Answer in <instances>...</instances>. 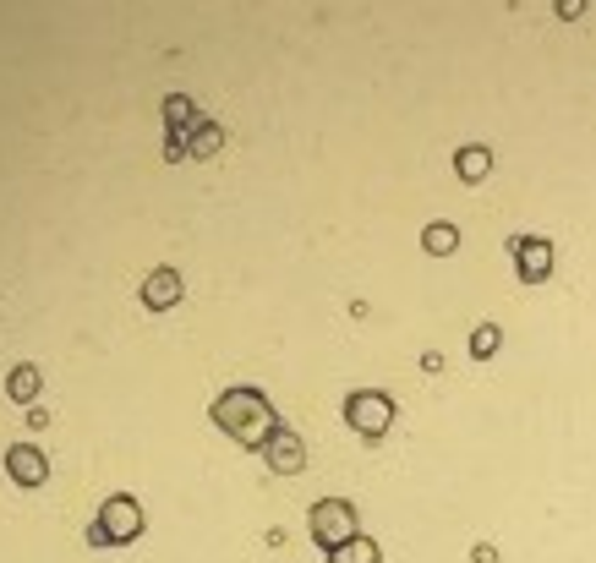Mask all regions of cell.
Instances as JSON below:
<instances>
[{
	"mask_svg": "<svg viewBox=\"0 0 596 563\" xmlns=\"http://www.w3.org/2000/svg\"><path fill=\"white\" fill-rule=\"evenodd\" d=\"M208 416H214V427L225 432V438H236L241 449H263L268 432L279 427V416H274V405H268V394L252 389V383H230V389H219Z\"/></svg>",
	"mask_w": 596,
	"mask_h": 563,
	"instance_id": "obj_1",
	"label": "cell"
},
{
	"mask_svg": "<svg viewBox=\"0 0 596 563\" xmlns=\"http://www.w3.org/2000/svg\"><path fill=\"white\" fill-rule=\"evenodd\" d=\"M143 536V503L132 492H115L99 503V520L88 525V547H126Z\"/></svg>",
	"mask_w": 596,
	"mask_h": 563,
	"instance_id": "obj_2",
	"label": "cell"
},
{
	"mask_svg": "<svg viewBox=\"0 0 596 563\" xmlns=\"http://www.w3.org/2000/svg\"><path fill=\"white\" fill-rule=\"evenodd\" d=\"M307 531L323 553H340L350 536H361V520H356V503L350 498H318L307 514Z\"/></svg>",
	"mask_w": 596,
	"mask_h": 563,
	"instance_id": "obj_3",
	"label": "cell"
},
{
	"mask_svg": "<svg viewBox=\"0 0 596 563\" xmlns=\"http://www.w3.org/2000/svg\"><path fill=\"white\" fill-rule=\"evenodd\" d=\"M394 416H400V410H394V400H389L383 389H350V394H345V421H350V427H356L367 443H378L383 432L394 427Z\"/></svg>",
	"mask_w": 596,
	"mask_h": 563,
	"instance_id": "obj_4",
	"label": "cell"
},
{
	"mask_svg": "<svg viewBox=\"0 0 596 563\" xmlns=\"http://www.w3.org/2000/svg\"><path fill=\"white\" fill-rule=\"evenodd\" d=\"M509 257H514V274H520L525 285L553 279V263H558V252H553V241H547V236H514Z\"/></svg>",
	"mask_w": 596,
	"mask_h": 563,
	"instance_id": "obj_5",
	"label": "cell"
},
{
	"mask_svg": "<svg viewBox=\"0 0 596 563\" xmlns=\"http://www.w3.org/2000/svg\"><path fill=\"white\" fill-rule=\"evenodd\" d=\"M257 454H263V465H268V471H279V476L307 471V443H301V432H296V427H285V421H279V427L268 432V443H263Z\"/></svg>",
	"mask_w": 596,
	"mask_h": 563,
	"instance_id": "obj_6",
	"label": "cell"
},
{
	"mask_svg": "<svg viewBox=\"0 0 596 563\" xmlns=\"http://www.w3.org/2000/svg\"><path fill=\"white\" fill-rule=\"evenodd\" d=\"M6 471H11V482H17V487H44V482H50V460H44L39 443H11V449H6Z\"/></svg>",
	"mask_w": 596,
	"mask_h": 563,
	"instance_id": "obj_7",
	"label": "cell"
},
{
	"mask_svg": "<svg viewBox=\"0 0 596 563\" xmlns=\"http://www.w3.org/2000/svg\"><path fill=\"white\" fill-rule=\"evenodd\" d=\"M181 296H186V279L175 274V268H154V274L143 279V307H148V312L181 307Z\"/></svg>",
	"mask_w": 596,
	"mask_h": 563,
	"instance_id": "obj_8",
	"label": "cell"
},
{
	"mask_svg": "<svg viewBox=\"0 0 596 563\" xmlns=\"http://www.w3.org/2000/svg\"><path fill=\"white\" fill-rule=\"evenodd\" d=\"M219 148H225V132H219L208 115H197L192 132H186V159H214Z\"/></svg>",
	"mask_w": 596,
	"mask_h": 563,
	"instance_id": "obj_9",
	"label": "cell"
},
{
	"mask_svg": "<svg viewBox=\"0 0 596 563\" xmlns=\"http://www.w3.org/2000/svg\"><path fill=\"white\" fill-rule=\"evenodd\" d=\"M487 170H493V154H487L482 143H465L460 154H454V175H460L465 186H476V181H487Z\"/></svg>",
	"mask_w": 596,
	"mask_h": 563,
	"instance_id": "obj_10",
	"label": "cell"
},
{
	"mask_svg": "<svg viewBox=\"0 0 596 563\" xmlns=\"http://www.w3.org/2000/svg\"><path fill=\"white\" fill-rule=\"evenodd\" d=\"M6 394L17 405L33 410V400H39V367H33V361H17V367H11V378H6Z\"/></svg>",
	"mask_w": 596,
	"mask_h": 563,
	"instance_id": "obj_11",
	"label": "cell"
},
{
	"mask_svg": "<svg viewBox=\"0 0 596 563\" xmlns=\"http://www.w3.org/2000/svg\"><path fill=\"white\" fill-rule=\"evenodd\" d=\"M422 252H432V257H449V252H460V230H454L449 219H432V225L422 230Z\"/></svg>",
	"mask_w": 596,
	"mask_h": 563,
	"instance_id": "obj_12",
	"label": "cell"
},
{
	"mask_svg": "<svg viewBox=\"0 0 596 563\" xmlns=\"http://www.w3.org/2000/svg\"><path fill=\"white\" fill-rule=\"evenodd\" d=\"M383 558V547H378V536H350V542L340 547V553H329V563H378Z\"/></svg>",
	"mask_w": 596,
	"mask_h": 563,
	"instance_id": "obj_13",
	"label": "cell"
},
{
	"mask_svg": "<svg viewBox=\"0 0 596 563\" xmlns=\"http://www.w3.org/2000/svg\"><path fill=\"white\" fill-rule=\"evenodd\" d=\"M192 121H197V110H192V99H186V93H170V99H165V126H170V132H192Z\"/></svg>",
	"mask_w": 596,
	"mask_h": 563,
	"instance_id": "obj_14",
	"label": "cell"
},
{
	"mask_svg": "<svg viewBox=\"0 0 596 563\" xmlns=\"http://www.w3.org/2000/svg\"><path fill=\"white\" fill-rule=\"evenodd\" d=\"M498 345H504V328H498V323H476V328H471V356H476V361L498 356Z\"/></svg>",
	"mask_w": 596,
	"mask_h": 563,
	"instance_id": "obj_15",
	"label": "cell"
},
{
	"mask_svg": "<svg viewBox=\"0 0 596 563\" xmlns=\"http://www.w3.org/2000/svg\"><path fill=\"white\" fill-rule=\"evenodd\" d=\"M471 558H476V563H498V547H493V542H476Z\"/></svg>",
	"mask_w": 596,
	"mask_h": 563,
	"instance_id": "obj_16",
	"label": "cell"
},
{
	"mask_svg": "<svg viewBox=\"0 0 596 563\" xmlns=\"http://www.w3.org/2000/svg\"><path fill=\"white\" fill-rule=\"evenodd\" d=\"M553 11H558V17H580V11H586V0H558Z\"/></svg>",
	"mask_w": 596,
	"mask_h": 563,
	"instance_id": "obj_17",
	"label": "cell"
}]
</instances>
